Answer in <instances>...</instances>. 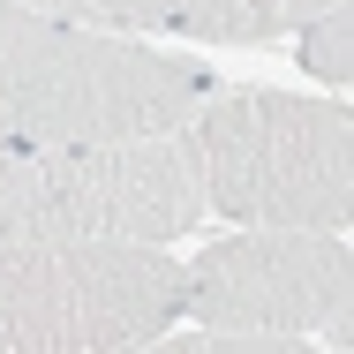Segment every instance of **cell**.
<instances>
[{
  "label": "cell",
  "mask_w": 354,
  "mask_h": 354,
  "mask_svg": "<svg viewBox=\"0 0 354 354\" xmlns=\"http://www.w3.org/2000/svg\"><path fill=\"white\" fill-rule=\"evenodd\" d=\"M204 166V212L226 226H354V113L272 83H212L181 121Z\"/></svg>",
  "instance_id": "2"
},
{
  "label": "cell",
  "mask_w": 354,
  "mask_h": 354,
  "mask_svg": "<svg viewBox=\"0 0 354 354\" xmlns=\"http://www.w3.org/2000/svg\"><path fill=\"white\" fill-rule=\"evenodd\" d=\"M212 61L0 0V143H129L196 113Z\"/></svg>",
  "instance_id": "1"
},
{
  "label": "cell",
  "mask_w": 354,
  "mask_h": 354,
  "mask_svg": "<svg viewBox=\"0 0 354 354\" xmlns=\"http://www.w3.org/2000/svg\"><path fill=\"white\" fill-rule=\"evenodd\" d=\"M15 8L61 15V23H83V30H166L174 23V0H15Z\"/></svg>",
  "instance_id": "8"
},
{
  "label": "cell",
  "mask_w": 354,
  "mask_h": 354,
  "mask_svg": "<svg viewBox=\"0 0 354 354\" xmlns=\"http://www.w3.org/2000/svg\"><path fill=\"white\" fill-rule=\"evenodd\" d=\"M294 38V61H301V75H317L324 91H339L347 98L354 83V8L347 0H332V8H317L301 30H286Z\"/></svg>",
  "instance_id": "7"
},
{
  "label": "cell",
  "mask_w": 354,
  "mask_h": 354,
  "mask_svg": "<svg viewBox=\"0 0 354 354\" xmlns=\"http://www.w3.org/2000/svg\"><path fill=\"white\" fill-rule=\"evenodd\" d=\"M204 218L189 129L129 143H0V241H181Z\"/></svg>",
  "instance_id": "3"
},
{
  "label": "cell",
  "mask_w": 354,
  "mask_h": 354,
  "mask_svg": "<svg viewBox=\"0 0 354 354\" xmlns=\"http://www.w3.org/2000/svg\"><path fill=\"white\" fill-rule=\"evenodd\" d=\"M181 317L226 332H279L301 347H354V257L324 226H234L181 264Z\"/></svg>",
  "instance_id": "5"
},
{
  "label": "cell",
  "mask_w": 354,
  "mask_h": 354,
  "mask_svg": "<svg viewBox=\"0 0 354 354\" xmlns=\"http://www.w3.org/2000/svg\"><path fill=\"white\" fill-rule=\"evenodd\" d=\"M317 8L332 0H174V38L189 46H272L286 30H301Z\"/></svg>",
  "instance_id": "6"
},
{
  "label": "cell",
  "mask_w": 354,
  "mask_h": 354,
  "mask_svg": "<svg viewBox=\"0 0 354 354\" xmlns=\"http://www.w3.org/2000/svg\"><path fill=\"white\" fill-rule=\"evenodd\" d=\"M174 317L166 241H0V354H129Z\"/></svg>",
  "instance_id": "4"
}]
</instances>
